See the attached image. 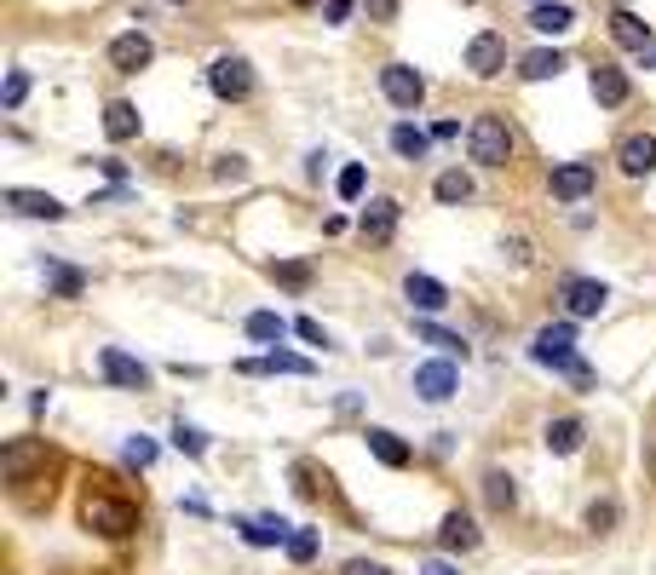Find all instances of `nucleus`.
Returning <instances> with one entry per match:
<instances>
[{
	"label": "nucleus",
	"instance_id": "1",
	"mask_svg": "<svg viewBox=\"0 0 656 575\" xmlns=\"http://www.w3.org/2000/svg\"><path fill=\"white\" fill-rule=\"evenodd\" d=\"M467 150L478 167H507V156H513V133H507V121L501 115H478L467 127Z\"/></svg>",
	"mask_w": 656,
	"mask_h": 575
},
{
	"label": "nucleus",
	"instance_id": "2",
	"mask_svg": "<svg viewBox=\"0 0 656 575\" xmlns=\"http://www.w3.org/2000/svg\"><path fill=\"white\" fill-rule=\"evenodd\" d=\"M81 524L98 529V535H133V529H139V512H133L127 501H110V495H87Z\"/></svg>",
	"mask_w": 656,
	"mask_h": 575
},
{
	"label": "nucleus",
	"instance_id": "3",
	"mask_svg": "<svg viewBox=\"0 0 656 575\" xmlns=\"http://www.w3.org/2000/svg\"><path fill=\"white\" fill-rule=\"evenodd\" d=\"M208 87L225 98V104H242L248 92H254V69H248V58H213V69H208Z\"/></svg>",
	"mask_w": 656,
	"mask_h": 575
},
{
	"label": "nucleus",
	"instance_id": "4",
	"mask_svg": "<svg viewBox=\"0 0 656 575\" xmlns=\"http://www.w3.org/2000/svg\"><path fill=\"white\" fill-rule=\"evenodd\" d=\"M530 351H536V363H553V368L570 374V368H576V328H570V322H547Z\"/></svg>",
	"mask_w": 656,
	"mask_h": 575
},
{
	"label": "nucleus",
	"instance_id": "5",
	"mask_svg": "<svg viewBox=\"0 0 656 575\" xmlns=\"http://www.w3.org/2000/svg\"><path fill=\"white\" fill-rule=\"evenodd\" d=\"M380 92H386V104H398V110H415V104L426 98V81H421V69L386 64V69H380Z\"/></svg>",
	"mask_w": 656,
	"mask_h": 575
},
{
	"label": "nucleus",
	"instance_id": "6",
	"mask_svg": "<svg viewBox=\"0 0 656 575\" xmlns=\"http://www.w3.org/2000/svg\"><path fill=\"white\" fill-rule=\"evenodd\" d=\"M467 69L478 75V81H495V75L507 69V35H495V29L472 35V46H467Z\"/></svg>",
	"mask_w": 656,
	"mask_h": 575
},
{
	"label": "nucleus",
	"instance_id": "7",
	"mask_svg": "<svg viewBox=\"0 0 656 575\" xmlns=\"http://www.w3.org/2000/svg\"><path fill=\"white\" fill-rule=\"evenodd\" d=\"M559 299H564L570 317H599V311L610 305V288L605 282H593V276H570V282L559 288Z\"/></svg>",
	"mask_w": 656,
	"mask_h": 575
},
{
	"label": "nucleus",
	"instance_id": "8",
	"mask_svg": "<svg viewBox=\"0 0 656 575\" xmlns=\"http://www.w3.org/2000/svg\"><path fill=\"white\" fill-rule=\"evenodd\" d=\"M98 368H104V380H110V386H127V391L150 386V368H144L139 357H127L121 345H104V351H98Z\"/></svg>",
	"mask_w": 656,
	"mask_h": 575
},
{
	"label": "nucleus",
	"instance_id": "9",
	"mask_svg": "<svg viewBox=\"0 0 656 575\" xmlns=\"http://www.w3.org/2000/svg\"><path fill=\"white\" fill-rule=\"evenodd\" d=\"M150 58H156V46H150V35H144V29H127V35H116V41H110V64H116L121 75H139Z\"/></svg>",
	"mask_w": 656,
	"mask_h": 575
},
{
	"label": "nucleus",
	"instance_id": "10",
	"mask_svg": "<svg viewBox=\"0 0 656 575\" xmlns=\"http://www.w3.org/2000/svg\"><path fill=\"white\" fill-rule=\"evenodd\" d=\"M455 386H461L455 363H421V368H415V391H421L426 403H449Z\"/></svg>",
	"mask_w": 656,
	"mask_h": 575
},
{
	"label": "nucleus",
	"instance_id": "11",
	"mask_svg": "<svg viewBox=\"0 0 656 575\" xmlns=\"http://www.w3.org/2000/svg\"><path fill=\"white\" fill-rule=\"evenodd\" d=\"M593 184H599L593 161H564V167H553V196H559V202H582Z\"/></svg>",
	"mask_w": 656,
	"mask_h": 575
},
{
	"label": "nucleus",
	"instance_id": "12",
	"mask_svg": "<svg viewBox=\"0 0 656 575\" xmlns=\"http://www.w3.org/2000/svg\"><path fill=\"white\" fill-rule=\"evenodd\" d=\"M616 167H622L628 179L651 173V167H656V138H651V133H633V138H622V150H616Z\"/></svg>",
	"mask_w": 656,
	"mask_h": 575
},
{
	"label": "nucleus",
	"instance_id": "13",
	"mask_svg": "<svg viewBox=\"0 0 656 575\" xmlns=\"http://www.w3.org/2000/svg\"><path fill=\"white\" fill-rule=\"evenodd\" d=\"M403 294H409L415 311H444V305H449V288L438 282V276H421V271L403 276Z\"/></svg>",
	"mask_w": 656,
	"mask_h": 575
},
{
	"label": "nucleus",
	"instance_id": "14",
	"mask_svg": "<svg viewBox=\"0 0 656 575\" xmlns=\"http://www.w3.org/2000/svg\"><path fill=\"white\" fill-rule=\"evenodd\" d=\"M6 207L24 213V219H64V202L47 190H6Z\"/></svg>",
	"mask_w": 656,
	"mask_h": 575
},
{
	"label": "nucleus",
	"instance_id": "15",
	"mask_svg": "<svg viewBox=\"0 0 656 575\" xmlns=\"http://www.w3.org/2000/svg\"><path fill=\"white\" fill-rule=\"evenodd\" d=\"M357 230H363L369 242H392V230H398V202H392V196L369 202L363 207V219H357Z\"/></svg>",
	"mask_w": 656,
	"mask_h": 575
},
{
	"label": "nucleus",
	"instance_id": "16",
	"mask_svg": "<svg viewBox=\"0 0 656 575\" xmlns=\"http://www.w3.org/2000/svg\"><path fill=\"white\" fill-rule=\"evenodd\" d=\"M369 455L380 460V466H392V472H398V466H409V443H403L398 432H386V426H369Z\"/></svg>",
	"mask_w": 656,
	"mask_h": 575
},
{
	"label": "nucleus",
	"instance_id": "17",
	"mask_svg": "<svg viewBox=\"0 0 656 575\" xmlns=\"http://www.w3.org/2000/svg\"><path fill=\"white\" fill-rule=\"evenodd\" d=\"M593 98H599L605 110H622V104H628V75L616 64H599L593 69Z\"/></svg>",
	"mask_w": 656,
	"mask_h": 575
},
{
	"label": "nucleus",
	"instance_id": "18",
	"mask_svg": "<svg viewBox=\"0 0 656 575\" xmlns=\"http://www.w3.org/2000/svg\"><path fill=\"white\" fill-rule=\"evenodd\" d=\"M610 41L628 46V52H651V23L633 18V12H616V18H610Z\"/></svg>",
	"mask_w": 656,
	"mask_h": 575
},
{
	"label": "nucleus",
	"instance_id": "19",
	"mask_svg": "<svg viewBox=\"0 0 656 575\" xmlns=\"http://www.w3.org/2000/svg\"><path fill=\"white\" fill-rule=\"evenodd\" d=\"M582 437H587V426L576 420V414L547 420V449H553V455H576V449H582Z\"/></svg>",
	"mask_w": 656,
	"mask_h": 575
},
{
	"label": "nucleus",
	"instance_id": "20",
	"mask_svg": "<svg viewBox=\"0 0 656 575\" xmlns=\"http://www.w3.org/2000/svg\"><path fill=\"white\" fill-rule=\"evenodd\" d=\"M35 460H47V449H41V443H29V437H18V443H6L0 466H6V478H12V483H24V472L35 466Z\"/></svg>",
	"mask_w": 656,
	"mask_h": 575
},
{
	"label": "nucleus",
	"instance_id": "21",
	"mask_svg": "<svg viewBox=\"0 0 656 575\" xmlns=\"http://www.w3.org/2000/svg\"><path fill=\"white\" fill-rule=\"evenodd\" d=\"M288 535H294V529L282 524V518H248V524H242V541H248V547H288Z\"/></svg>",
	"mask_w": 656,
	"mask_h": 575
},
{
	"label": "nucleus",
	"instance_id": "22",
	"mask_svg": "<svg viewBox=\"0 0 656 575\" xmlns=\"http://www.w3.org/2000/svg\"><path fill=\"white\" fill-rule=\"evenodd\" d=\"M392 150H398L403 161H426V150H432V133H421L415 121H398V127H392Z\"/></svg>",
	"mask_w": 656,
	"mask_h": 575
},
{
	"label": "nucleus",
	"instance_id": "23",
	"mask_svg": "<svg viewBox=\"0 0 656 575\" xmlns=\"http://www.w3.org/2000/svg\"><path fill=\"white\" fill-rule=\"evenodd\" d=\"M104 133L116 138V144H127V138H139V110H133L127 98H116V104L104 110Z\"/></svg>",
	"mask_w": 656,
	"mask_h": 575
},
{
	"label": "nucleus",
	"instance_id": "24",
	"mask_svg": "<svg viewBox=\"0 0 656 575\" xmlns=\"http://www.w3.org/2000/svg\"><path fill=\"white\" fill-rule=\"evenodd\" d=\"M438 541H444V547H455V552H467V547H478V524H472L467 512H449L444 529H438Z\"/></svg>",
	"mask_w": 656,
	"mask_h": 575
},
{
	"label": "nucleus",
	"instance_id": "25",
	"mask_svg": "<svg viewBox=\"0 0 656 575\" xmlns=\"http://www.w3.org/2000/svg\"><path fill=\"white\" fill-rule=\"evenodd\" d=\"M570 23H576V12H570V6H559V0H553V6H536V12H530V29H541V35H564Z\"/></svg>",
	"mask_w": 656,
	"mask_h": 575
},
{
	"label": "nucleus",
	"instance_id": "26",
	"mask_svg": "<svg viewBox=\"0 0 656 575\" xmlns=\"http://www.w3.org/2000/svg\"><path fill=\"white\" fill-rule=\"evenodd\" d=\"M559 69H570L564 64V52H530V58L518 64V75H524V81H553Z\"/></svg>",
	"mask_w": 656,
	"mask_h": 575
},
{
	"label": "nucleus",
	"instance_id": "27",
	"mask_svg": "<svg viewBox=\"0 0 656 575\" xmlns=\"http://www.w3.org/2000/svg\"><path fill=\"white\" fill-rule=\"evenodd\" d=\"M282 334H288V322H282L277 311H254V317H248V340H259V345H282Z\"/></svg>",
	"mask_w": 656,
	"mask_h": 575
},
{
	"label": "nucleus",
	"instance_id": "28",
	"mask_svg": "<svg viewBox=\"0 0 656 575\" xmlns=\"http://www.w3.org/2000/svg\"><path fill=\"white\" fill-rule=\"evenodd\" d=\"M432 190H438V202H472V179L467 173H461V167H449V173H438V184H432Z\"/></svg>",
	"mask_w": 656,
	"mask_h": 575
},
{
	"label": "nucleus",
	"instance_id": "29",
	"mask_svg": "<svg viewBox=\"0 0 656 575\" xmlns=\"http://www.w3.org/2000/svg\"><path fill=\"white\" fill-rule=\"evenodd\" d=\"M484 501H490L495 512H513V506H518L513 478H507V472H490V478H484Z\"/></svg>",
	"mask_w": 656,
	"mask_h": 575
},
{
	"label": "nucleus",
	"instance_id": "30",
	"mask_svg": "<svg viewBox=\"0 0 656 575\" xmlns=\"http://www.w3.org/2000/svg\"><path fill=\"white\" fill-rule=\"evenodd\" d=\"M415 334H421L426 345H438V351H449V357H455V351L467 357V340H461V334H449V328H432V322H415Z\"/></svg>",
	"mask_w": 656,
	"mask_h": 575
},
{
	"label": "nucleus",
	"instance_id": "31",
	"mask_svg": "<svg viewBox=\"0 0 656 575\" xmlns=\"http://www.w3.org/2000/svg\"><path fill=\"white\" fill-rule=\"evenodd\" d=\"M317 547H323V535H317V529H294V535H288V558H294V564H311Z\"/></svg>",
	"mask_w": 656,
	"mask_h": 575
},
{
	"label": "nucleus",
	"instance_id": "32",
	"mask_svg": "<svg viewBox=\"0 0 656 575\" xmlns=\"http://www.w3.org/2000/svg\"><path fill=\"white\" fill-rule=\"evenodd\" d=\"M271 276H277L282 288H311V265H300V259H282V265H271Z\"/></svg>",
	"mask_w": 656,
	"mask_h": 575
},
{
	"label": "nucleus",
	"instance_id": "33",
	"mask_svg": "<svg viewBox=\"0 0 656 575\" xmlns=\"http://www.w3.org/2000/svg\"><path fill=\"white\" fill-rule=\"evenodd\" d=\"M616 518H622V506H616V501H593V506H587V529H593V535H605Z\"/></svg>",
	"mask_w": 656,
	"mask_h": 575
},
{
	"label": "nucleus",
	"instance_id": "34",
	"mask_svg": "<svg viewBox=\"0 0 656 575\" xmlns=\"http://www.w3.org/2000/svg\"><path fill=\"white\" fill-rule=\"evenodd\" d=\"M334 190H340V202H357V196H363V167H340V179H334Z\"/></svg>",
	"mask_w": 656,
	"mask_h": 575
},
{
	"label": "nucleus",
	"instance_id": "35",
	"mask_svg": "<svg viewBox=\"0 0 656 575\" xmlns=\"http://www.w3.org/2000/svg\"><path fill=\"white\" fill-rule=\"evenodd\" d=\"M121 455H127V466H156V443H150V437H127Z\"/></svg>",
	"mask_w": 656,
	"mask_h": 575
},
{
	"label": "nucleus",
	"instance_id": "36",
	"mask_svg": "<svg viewBox=\"0 0 656 575\" xmlns=\"http://www.w3.org/2000/svg\"><path fill=\"white\" fill-rule=\"evenodd\" d=\"M173 443H179V449H185V455H202V449H208V437L196 432V426H185V420H179V426H173Z\"/></svg>",
	"mask_w": 656,
	"mask_h": 575
},
{
	"label": "nucleus",
	"instance_id": "37",
	"mask_svg": "<svg viewBox=\"0 0 656 575\" xmlns=\"http://www.w3.org/2000/svg\"><path fill=\"white\" fill-rule=\"evenodd\" d=\"M52 288H58V294H64V299H70V294H81V271H64V265H52Z\"/></svg>",
	"mask_w": 656,
	"mask_h": 575
},
{
	"label": "nucleus",
	"instance_id": "38",
	"mask_svg": "<svg viewBox=\"0 0 656 575\" xmlns=\"http://www.w3.org/2000/svg\"><path fill=\"white\" fill-rule=\"evenodd\" d=\"M24 92H29V75H24V69H12V75H6V110H18V104H24Z\"/></svg>",
	"mask_w": 656,
	"mask_h": 575
},
{
	"label": "nucleus",
	"instance_id": "39",
	"mask_svg": "<svg viewBox=\"0 0 656 575\" xmlns=\"http://www.w3.org/2000/svg\"><path fill=\"white\" fill-rule=\"evenodd\" d=\"M213 179H248V161H242V156H219V167H213Z\"/></svg>",
	"mask_w": 656,
	"mask_h": 575
},
{
	"label": "nucleus",
	"instance_id": "40",
	"mask_svg": "<svg viewBox=\"0 0 656 575\" xmlns=\"http://www.w3.org/2000/svg\"><path fill=\"white\" fill-rule=\"evenodd\" d=\"M363 6H369V18H375V23H392V18H398V0H363Z\"/></svg>",
	"mask_w": 656,
	"mask_h": 575
},
{
	"label": "nucleus",
	"instance_id": "41",
	"mask_svg": "<svg viewBox=\"0 0 656 575\" xmlns=\"http://www.w3.org/2000/svg\"><path fill=\"white\" fill-rule=\"evenodd\" d=\"M300 328V340H311V345H328V334H323V322H311V317H300L294 322Z\"/></svg>",
	"mask_w": 656,
	"mask_h": 575
},
{
	"label": "nucleus",
	"instance_id": "42",
	"mask_svg": "<svg viewBox=\"0 0 656 575\" xmlns=\"http://www.w3.org/2000/svg\"><path fill=\"white\" fill-rule=\"evenodd\" d=\"M346 575H392V570H386V564H375V558H352V564H346Z\"/></svg>",
	"mask_w": 656,
	"mask_h": 575
},
{
	"label": "nucleus",
	"instance_id": "43",
	"mask_svg": "<svg viewBox=\"0 0 656 575\" xmlns=\"http://www.w3.org/2000/svg\"><path fill=\"white\" fill-rule=\"evenodd\" d=\"M352 18V0H328V23H346Z\"/></svg>",
	"mask_w": 656,
	"mask_h": 575
},
{
	"label": "nucleus",
	"instance_id": "44",
	"mask_svg": "<svg viewBox=\"0 0 656 575\" xmlns=\"http://www.w3.org/2000/svg\"><path fill=\"white\" fill-rule=\"evenodd\" d=\"M421 575H461V570H455V564H444V558H432V564H426Z\"/></svg>",
	"mask_w": 656,
	"mask_h": 575
},
{
	"label": "nucleus",
	"instance_id": "45",
	"mask_svg": "<svg viewBox=\"0 0 656 575\" xmlns=\"http://www.w3.org/2000/svg\"><path fill=\"white\" fill-rule=\"evenodd\" d=\"M294 6H317V0H294Z\"/></svg>",
	"mask_w": 656,
	"mask_h": 575
},
{
	"label": "nucleus",
	"instance_id": "46",
	"mask_svg": "<svg viewBox=\"0 0 656 575\" xmlns=\"http://www.w3.org/2000/svg\"><path fill=\"white\" fill-rule=\"evenodd\" d=\"M167 6H190V0H167Z\"/></svg>",
	"mask_w": 656,
	"mask_h": 575
}]
</instances>
